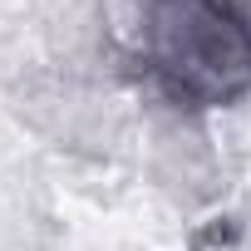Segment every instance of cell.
I'll return each mask as SVG.
<instances>
[{"label": "cell", "mask_w": 251, "mask_h": 251, "mask_svg": "<svg viewBox=\"0 0 251 251\" xmlns=\"http://www.w3.org/2000/svg\"><path fill=\"white\" fill-rule=\"evenodd\" d=\"M133 64L182 113L251 94V10L241 0H138Z\"/></svg>", "instance_id": "obj_1"}]
</instances>
